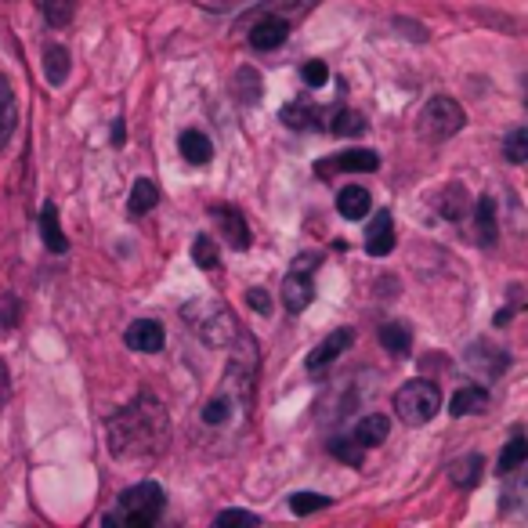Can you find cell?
I'll use <instances>...</instances> for the list:
<instances>
[{"label": "cell", "instance_id": "1", "mask_svg": "<svg viewBox=\"0 0 528 528\" xmlns=\"http://www.w3.org/2000/svg\"><path fill=\"white\" fill-rule=\"evenodd\" d=\"M109 453L120 463H145L167 453L170 442V416L156 395L131 398L120 413L109 420Z\"/></svg>", "mask_w": 528, "mask_h": 528}, {"label": "cell", "instance_id": "2", "mask_svg": "<svg viewBox=\"0 0 528 528\" xmlns=\"http://www.w3.org/2000/svg\"><path fill=\"white\" fill-rule=\"evenodd\" d=\"M254 377H257V348L254 340L243 333V355H232L217 391L203 402V409H199V427H207V431H217V434L232 431L250 413Z\"/></svg>", "mask_w": 528, "mask_h": 528}, {"label": "cell", "instance_id": "3", "mask_svg": "<svg viewBox=\"0 0 528 528\" xmlns=\"http://www.w3.org/2000/svg\"><path fill=\"white\" fill-rule=\"evenodd\" d=\"M163 507H167V496L156 481H138L131 489H123L116 496L113 510L102 518V525L109 528H149L163 518Z\"/></svg>", "mask_w": 528, "mask_h": 528}, {"label": "cell", "instance_id": "4", "mask_svg": "<svg viewBox=\"0 0 528 528\" xmlns=\"http://www.w3.org/2000/svg\"><path fill=\"white\" fill-rule=\"evenodd\" d=\"M185 322L192 326V333H196L203 344H210V348H228V344H236L239 337H243V330H239L236 315L228 312V304L214 301V297H199V301L185 304Z\"/></svg>", "mask_w": 528, "mask_h": 528}, {"label": "cell", "instance_id": "5", "mask_svg": "<svg viewBox=\"0 0 528 528\" xmlns=\"http://www.w3.org/2000/svg\"><path fill=\"white\" fill-rule=\"evenodd\" d=\"M442 409V387L431 384V380H409L395 391V413L402 424L409 427H424L431 424Z\"/></svg>", "mask_w": 528, "mask_h": 528}, {"label": "cell", "instance_id": "6", "mask_svg": "<svg viewBox=\"0 0 528 528\" xmlns=\"http://www.w3.org/2000/svg\"><path fill=\"white\" fill-rule=\"evenodd\" d=\"M322 264V254H301L293 257L290 272L283 279V304L290 315H301L308 304L315 301V268Z\"/></svg>", "mask_w": 528, "mask_h": 528}, {"label": "cell", "instance_id": "7", "mask_svg": "<svg viewBox=\"0 0 528 528\" xmlns=\"http://www.w3.org/2000/svg\"><path fill=\"white\" fill-rule=\"evenodd\" d=\"M463 123H467V113H463V105L456 98H431L424 105V113H420V134H424L427 142H445V138H453V134L463 131Z\"/></svg>", "mask_w": 528, "mask_h": 528}, {"label": "cell", "instance_id": "8", "mask_svg": "<svg viewBox=\"0 0 528 528\" xmlns=\"http://www.w3.org/2000/svg\"><path fill=\"white\" fill-rule=\"evenodd\" d=\"M290 19L283 15H257L254 22H246L243 33L250 37V48L254 51H275L283 48V40L290 37Z\"/></svg>", "mask_w": 528, "mask_h": 528}, {"label": "cell", "instance_id": "9", "mask_svg": "<svg viewBox=\"0 0 528 528\" xmlns=\"http://www.w3.org/2000/svg\"><path fill=\"white\" fill-rule=\"evenodd\" d=\"M380 167V156L369 149H351V152H337L330 160H319L315 163V174L319 178H330V174H373Z\"/></svg>", "mask_w": 528, "mask_h": 528}, {"label": "cell", "instance_id": "10", "mask_svg": "<svg viewBox=\"0 0 528 528\" xmlns=\"http://www.w3.org/2000/svg\"><path fill=\"white\" fill-rule=\"evenodd\" d=\"M210 217L217 221V228H221V236L228 239V246L232 250H250V243H254V236H250V225H246V217L239 214L236 207H225V203H217V207H210Z\"/></svg>", "mask_w": 528, "mask_h": 528}, {"label": "cell", "instance_id": "11", "mask_svg": "<svg viewBox=\"0 0 528 528\" xmlns=\"http://www.w3.org/2000/svg\"><path fill=\"white\" fill-rule=\"evenodd\" d=\"M123 344L131 351H142V355H156V351H163V344H167V333H163V326L156 319H138L127 326Z\"/></svg>", "mask_w": 528, "mask_h": 528}, {"label": "cell", "instance_id": "12", "mask_svg": "<svg viewBox=\"0 0 528 528\" xmlns=\"http://www.w3.org/2000/svg\"><path fill=\"white\" fill-rule=\"evenodd\" d=\"M467 362H471V366L478 369V373H481V377H485V380L503 377V373H507V366H510L507 351L492 348L489 340H474L471 351H467Z\"/></svg>", "mask_w": 528, "mask_h": 528}, {"label": "cell", "instance_id": "13", "mask_svg": "<svg viewBox=\"0 0 528 528\" xmlns=\"http://www.w3.org/2000/svg\"><path fill=\"white\" fill-rule=\"evenodd\" d=\"M351 340H355V333H351L348 326L333 330L330 337L322 340V344H315L312 348V355H308V373H319V369H326L330 362H337L340 355L351 348Z\"/></svg>", "mask_w": 528, "mask_h": 528}, {"label": "cell", "instance_id": "14", "mask_svg": "<svg viewBox=\"0 0 528 528\" xmlns=\"http://www.w3.org/2000/svg\"><path fill=\"white\" fill-rule=\"evenodd\" d=\"M391 250H395V217H391V210H380L366 228V254L387 257Z\"/></svg>", "mask_w": 528, "mask_h": 528}, {"label": "cell", "instance_id": "15", "mask_svg": "<svg viewBox=\"0 0 528 528\" xmlns=\"http://www.w3.org/2000/svg\"><path fill=\"white\" fill-rule=\"evenodd\" d=\"M312 8H319V0H264V4H257L254 15H243V19H239V29H243L246 22H254L257 15H283V19H290V22H301L304 15H312Z\"/></svg>", "mask_w": 528, "mask_h": 528}, {"label": "cell", "instance_id": "16", "mask_svg": "<svg viewBox=\"0 0 528 528\" xmlns=\"http://www.w3.org/2000/svg\"><path fill=\"white\" fill-rule=\"evenodd\" d=\"M279 120H283L286 127H293V131H319V127H322L319 105L308 102V98H297V102L283 105V113H279Z\"/></svg>", "mask_w": 528, "mask_h": 528}, {"label": "cell", "instance_id": "17", "mask_svg": "<svg viewBox=\"0 0 528 528\" xmlns=\"http://www.w3.org/2000/svg\"><path fill=\"white\" fill-rule=\"evenodd\" d=\"M489 402H492L489 387L467 384V387H460V391L453 395V402H449V413H453V416H478V413H485V409H489Z\"/></svg>", "mask_w": 528, "mask_h": 528}, {"label": "cell", "instance_id": "18", "mask_svg": "<svg viewBox=\"0 0 528 528\" xmlns=\"http://www.w3.org/2000/svg\"><path fill=\"white\" fill-rule=\"evenodd\" d=\"M337 210H340V217H348V221H362V217L373 210V196H369V189H362V185H348V189L337 192Z\"/></svg>", "mask_w": 528, "mask_h": 528}, {"label": "cell", "instance_id": "19", "mask_svg": "<svg viewBox=\"0 0 528 528\" xmlns=\"http://www.w3.org/2000/svg\"><path fill=\"white\" fill-rule=\"evenodd\" d=\"M40 236H44V246H48L51 254H66L69 250V239L58 225V207L55 203H44L40 207Z\"/></svg>", "mask_w": 528, "mask_h": 528}, {"label": "cell", "instance_id": "20", "mask_svg": "<svg viewBox=\"0 0 528 528\" xmlns=\"http://www.w3.org/2000/svg\"><path fill=\"white\" fill-rule=\"evenodd\" d=\"M474 228H478V243L492 246L500 239V225H496V199L481 196L478 207H474Z\"/></svg>", "mask_w": 528, "mask_h": 528}, {"label": "cell", "instance_id": "21", "mask_svg": "<svg viewBox=\"0 0 528 528\" xmlns=\"http://www.w3.org/2000/svg\"><path fill=\"white\" fill-rule=\"evenodd\" d=\"M178 149H181V156L189 163H196V167L214 160V145H210V138L203 131H181Z\"/></svg>", "mask_w": 528, "mask_h": 528}, {"label": "cell", "instance_id": "22", "mask_svg": "<svg viewBox=\"0 0 528 528\" xmlns=\"http://www.w3.org/2000/svg\"><path fill=\"white\" fill-rule=\"evenodd\" d=\"M387 434H391V420H387L384 413H369L355 424V438H359L366 449H377L380 442H387Z\"/></svg>", "mask_w": 528, "mask_h": 528}, {"label": "cell", "instance_id": "23", "mask_svg": "<svg viewBox=\"0 0 528 528\" xmlns=\"http://www.w3.org/2000/svg\"><path fill=\"white\" fill-rule=\"evenodd\" d=\"M15 123H19V109H15V91H11L8 76L0 73V149L8 145V138L15 134Z\"/></svg>", "mask_w": 528, "mask_h": 528}, {"label": "cell", "instance_id": "24", "mask_svg": "<svg viewBox=\"0 0 528 528\" xmlns=\"http://www.w3.org/2000/svg\"><path fill=\"white\" fill-rule=\"evenodd\" d=\"M156 203H160V185H156L152 178H138V181H134L131 199H127V210H131L134 217H142V214H149Z\"/></svg>", "mask_w": 528, "mask_h": 528}, {"label": "cell", "instance_id": "25", "mask_svg": "<svg viewBox=\"0 0 528 528\" xmlns=\"http://www.w3.org/2000/svg\"><path fill=\"white\" fill-rule=\"evenodd\" d=\"M481 467H485V460H481L478 453L460 456V460L449 467V478H453L456 489H474V485L481 481Z\"/></svg>", "mask_w": 528, "mask_h": 528}, {"label": "cell", "instance_id": "26", "mask_svg": "<svg viewBox=\"0 0 528 528\" xmlns=\"http://www.w3.org/2000/svg\"><path fill=\"white\" fill-rule=\"evenodd\" d=\"M44 76H48L51 87H62L69 76V51L62 44H48L44 48Z\"/></svg>", "mask_w": 528, "mask_h": 528}, {"label": "cell", "instance_id": "27", "mask_svg": "<svg viewBox=\"0 0 528 528\" xmlns=\"http://www.w3.org/2000/svg\"><path fill=\"white\" fill-rule=\"evenodd\" d=\"M528 460V438L525 434H514L507 445H503L500 460H496V474H514L518 467H525Z\"/></svg>", "mask_w": 528, "mask_h": 528}, {"label": "cell", "instance_id": "28", "mask_svg": "<svg viewBox=\"0 0 528 528\" xmlns=\"http://www.w3.org/2000/svg\"><path fill=\"white\" fill-rule=\"evenodd\" d=\"M261 73H257L254 66H243L236 73V80H232V95H236V102L243 105H254L257 98H261Z\"/></svg>", "mask_w": 528, "mask_h": 528}, {"label": "cell", "instance_id": "29", "mask_svg": "<svg viewBox=\"0 0 528 528\" xmlns=\"http://www.w3.org/2000/svg\"><path fill=\"white\" fill-rule=\"evenodd\" d=\"M438 210H442V217H449V221H463V214L471 210V199H467V189H463L460 181H453V185L438 196Z\"/></svg>", "mask_w": 528, "mask_h": 528}, {"label": "cell", "instance_id": "30", "mask_svg": "<svg viewBox=\"0 0 528 528\" xmlns=\"http://www.w3.org/2000/svg\"><path fill=\"white\" fill-rule=\"evenodd\" d=\"M377 337L391 355H409V348H413V333H409V326H402V322H384L377 330Z\"/></svg>", "mask_w": 528, "mask_h": 528}, {"label": "cell", "instance_id": "31", "mask_svg": "<svg viewBox=\"0 0 528 528\" xmlns=\"http://www.w3.org/2000/svg\"><path fill=\"white\" fill-rule=\"evenodd\" d=\"M330 131L337 138H359V134H366V116L355 113V109H340L330 120Z\"/></svg>", "mask_w": 528, "mask_h": 528}, {"label": "cell", "instance_id": "32", "mask_svg": "<svg viewBox=\"0 0 528 528\" xmlns=\"http://www.w3.org/2000/svg\"><path fill=\"white\" fill-rule=\"evenodd\" d=\"M192 261H196L203 272H214V268H221V250H217L214 239H210V236L192 239Z\"/></svg>", "mask_w": 528, "mask_h": 528}, {"label": "cell", "instance_id": "33", "mask_svg": "<svg viewBox=\"0 0 528 528\" xmlns=\"http://www.w3.org/2000/svg\"><path fill=\"white\" fill-rule=\"evenodd\" d=\"M503 160L528 163V127H514V131L503 138Z\"/></svg>", "mask_w": 528, "mask_h": 528}, {"label": "cell", "instance_id": "34", "mask_svg": "<svg viewBox=\"0 0 528 528\" xmlns=\"http://www.w3.org/2000/svg\"><path fill=\"white\" fill-rule=\"evenodd\" d=\"M40 4H44V19H48L51 29L69 26L76 15V0H40Z\"/></svg>", "mask_w": 528, "mask_h": 528}, {"label": "cell", "instance_id": "35", "mask_svg": "<svg viewBox=\"0 0 528 528\" xmlns=\"http://www.w3.org/2000/svg\"><path fill=\"white\" fill-rule=\"evenodd\" d=\"M330 453L337 456L340 463H351V467H362V460H366V445L355 438V442H348V438H333L330 442Z\"/></svg>", "mask_w": 528, "mask_h": 528}, {"label": "cell", "instance_id": "36", "mask_svg": "<svg viewBox=\"0 0 528 528\" xmlns=\"http://www.w3.org/2000/svg\"><path fill=\"white\" fill-rule=\"evenodd\" d=\"M326 507H330V500H326L322 492H293L290 496V510L297 514V518H308V514L326 510Z\"/></svg>", "mask_w": 528, "mask_h": 528}, {"label": "cell", "instance_id": "37", "mask_svg": "<svg viewBox=\"0 0 528 528\" xmlns=\"http://www.w3.org/2000/svg\"><path fill=\"white\" fill-rule=\"evenodd\" d=\"M301 76L308 87H322L326 80H330V66H326L322 58H312V62H304L301 66Z\"/></svg>", "mask_w": 528, "mask_h": 528}, {"label": "cell", "instance_id": "38", "mask_svg": "<svg viewBox=\"0 0 528 528\" xmlns=\"http://www.w3.org/2000/svg\"><path fill=\"white\" fill-rule=\"evenodd\" d=\"M214 525H261V518H257V514H250V510H221V514H217L214 518Z\"/></svg>", "mask_w": 528, "mask_h": 528}, {"label": "cell", "instance_id": "39", "mask_svg": "<svg viewBox=\"0 0 528 528\" xmlns=\"http://www.w3.org/2000/svg\"><path fill=\"white\" fill-rule=\"evenodd\" d=\"M246 304H250V312L268 315L272 312V293L261 290V286H254V290H246Z\"/></svg>", "mask_w": 528, "mask_h": 528}, {"label": "cell", "instance_id": "40", "mask_svg": "<svg viewBox=\"0 0 528 528\" xmlns=\"http://www.w3.org/2000/svg\"><path fill=\"white\" fill-rule=\"evenodd\" d=\"M8 384H11V377H8V366L0 362V409H4V402H8Z\"/></svg>", "mask_w": 528, "mask_h": 528}, {"label": "cell", "instance_id": "41", "mask_svg": "<svg viewBox=\"0 0 528 528\" xmlns=\"http://www.w3.org/2000/svg\"><path fill=\"white\" fill-rule=\"evenodd\" d=\"M123 138H127V131H123V120H116V127H113V145H123Z\"/></svg>", "mask_w": 528, "mask_h": 528}, {"label": "cell", "instance_id": "42", "mask_svg": "<svg viewBox=\"0 0 528 528\" xmlns=\"http://www.w3.org/2000/svg\"><path fill=\"white\" fill-rule=\"evenodd\" d=\"M525 109H528V76H525Z\"/></svg>", "mask_w": 528, "mask_h": 528}]
</instances>
